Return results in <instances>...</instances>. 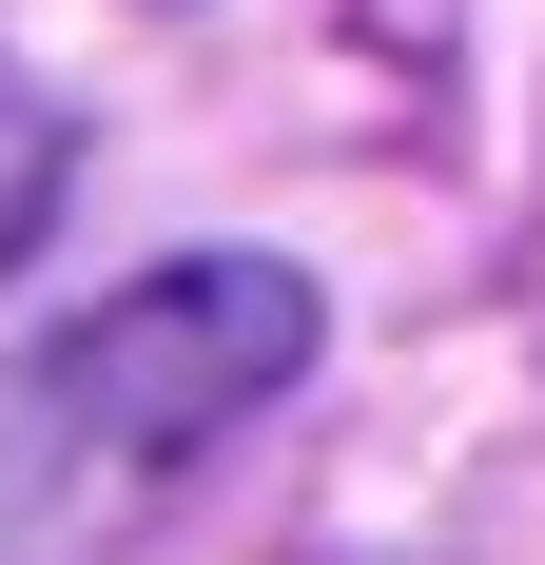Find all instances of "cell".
I'll use <instances>...</instances> for the list:
<instances>
[{
  "instance_id": "cell-1",
  "label": "cell",
  "mask_w": 545,
  "mask_h": 565,
  "mask_svg": "<svg viewBox=\"0 0 545 565\" xmlns=\"http://www.w3.org/2000/svg\"><path fill=\"white\" fill-rule=\"evenodd\" d=\"M312 371V274L292 254H175V274L58 312L40 351H0V565L117 526L195 449H234L272 391Z\"/></svg>"
}]
</instances>
